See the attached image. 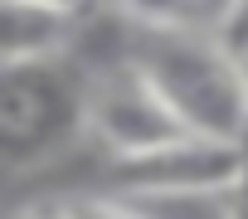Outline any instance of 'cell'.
<instances>
[{
    "label": "cell",
    "mask_w": 248,
    "mask_h": 219,
    "mask_svg": "<svg viewBox=\"0 0 248 219\" xmlns=\"http://www.w3.org/2000/svg\"><path fill=\"white\" fill-rule=\"evenodd\" d=\"M195 137L248 141V63H238L209 30L137 34L122 54Z\"/></svg>",
    "instance_id": "cell-1"
},
{
    "label": "cell",
    "mask_w": 248,
    "mask_h": 219,
    "mask_svg": "<svg viewBox=\"0 0 248 219\" xmlns=\"http://www.w3.org/2000/svg\"><path fill=\"white\" fill-rule=\"evenodd\" d=\"M83 132L112 156V166L195 137L127 59L107 63L83 83Z\"/></svg>",
    "instance_id": "cell-2"
},
{
    "label": "cell",
    "mask_w": 248,
    "mask_h": 219,
    "mask_svg": "<svg viewBox=\"0 0 248 219\" xmlns=\"http://www.w3.org/2000/svg\"><path fill=\"white\" fill-rule=\"evenodd\" d=\"M248 166V141L185 137L166 151L117 161L112 195L122 200H224Z\"/></svg>",
    "instance_id": "cell-3"
},
{
    "label": "cell",
    "mask_w": 248,
    "mask_h": 219,
    "mask_svg": "<svg viewBox=\"0 0 248 219\" xmlns=\"http://www.w3.org/2000/svg\"><path fill=\"white\" fill-rule=\"evenodd\" d=\"M78 39V15L34 5V0H0V63L5 73L59 63Z\"/></svg>",
    "instance_id": "cell-4"
},
{
    "label": "cell",
    "mask_w": 248,
    "mask_h": 219,
    "mask_svg": "<svg viewBox=\"0 0 248 219\" xmlns=\"http://www.w3.org/2000/svg\"><path fill=\"white\" fill-rule=\"evenodd\" d=\"M107 5L137 34H214L219 20V0H107Z\"/></svg>",
    "instance_id": "cell-5"
},
{
    "label": "cell",
    "mask_w": 248,
    "mask_h": 219,
    "mask_svg": "<svg viewBox=\"0 0 248 219\" xmlns=\"http://www.w3.org/2000/svg\"><path fill=\"white\" fill-rule=\"evenodd\" d=\"M214 39H219L238 63H248V0H224V5H219Z\"/></svg>",
    "instance_id": "cell-6"
},
{
    "label": "cell",
    "mask_w": 248,
    "mask_h": 219,
    "mask_svg": "<svg viewBox=\"0 0 248 219\" xmlns=\"http://www.w3.org/2000/svg\"><path fill=\"white\" fill-rule=\"evenodd\" d=\"M68 214H73V219H156V214L137 209L132 200H122V195H88V200H73Z\"/></svg>",
    "instance_id": "cell-7"
},
{
    "label": "cell",
    "mask_w": 248,
    "mask_h": 219,
    "mask_svg": "<svg viewBox=\"0 0 248 219\" xmlns=\"http://www.w3.org/2000/svg\"><path fill=\"white\" fill-rule=\"evenodd\" d=\"M219 214L224 219H248V166H243V175H238V185L219 200Z\"/></svg>",
    "instance_id": "cell-8"
},
{
    "label": "cell",
    "mask_w": 248,
    "mask_h": 219,
    "mask_svg": "<svg viewBox=\"0 0 248 219\" xmlns=\"http://www.w3.org/2000/svg\"><path fill=\"white\" fill-rule=\"evenodd\" d=\"M15 219H73V214H68V204H30Z\"/></svg>",
    "instance_id": "cell-9"
},
{
    "label": "cell",
    "mask_w": 248,
    "mask_h": 219,
    "mask_svg": "<svg viewBox=\"0 0 248 219\" xmlns=\"http://www.w3.org/2000/svg\"><path fill=\"white\" fill-rule=\"evenodd\" d=\"M34 5H49V10H63V15H83L93 0H34Z\"/></svg>",
    "instance_id": "cell-10"
}]
</instances>
